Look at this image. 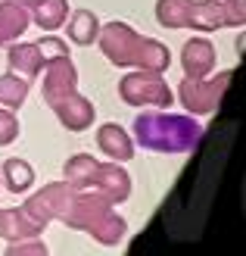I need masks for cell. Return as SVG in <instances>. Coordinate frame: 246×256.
Returning <instances> with one entry per match:
<instances>
[{
    "instance_id": "8992f818",
    "label": "cell",
    "mask_w": 246,
    "mask_h": 256,
    "mask_svg": "<svg viewBox=\"0 0 246 256\" xmlns=\"http://www.w3.org/2000/svg\"><path fill=\"white\" fill-rule=\"evenodd\" d=\"M119 97L131 106H159L168 110L175 104L172 97V88L165 84L162 72H131L119 82Z\"/></svg>"
},
{
    "instance_id": "603a6c76",
    "label": "cell",
    "mask_w": 246,
    "mask_h": 256,
    "mask_svg": "<svg viewBox=\"0 0 246 256\" xmlns=\"http://www.w3.org/2000/svg\"><path fill=\"white\" fill-rule=\"evenodd\" d=\"M228 25H246V0H225Z\"/></svg>"
},
{
    "instance_id": "6da1fadb",
    "label": "cell",
    "mask_w": 246,
    "mask_h": 256,
    "mask_svg": "<svg viewBox=\"0 0 246 256\" xmlns=\"http://www.w3.org/2000/svg\"><path fill=\"white\" fill-rule=\"evenodd\" d=\"M56 219L66 222L69 228H75V232H87L103 247L122 244V238L128 232L125 219L112 210V203L106 197L94 194V190H78L72 184L66 188V197H62V203H59Z\"/></svg>"
},
{
    "instance_id": "7402d4cb",
    "label": "cell",
    "mask_w": 246,
    "mask_h": 256,
    "mask_svg": "<svg viewBox=\"0 0 246 256\" xmlns=\"http://www.w3.org/2000/svg\"><path fill=\"white\" fill-rule=\"evenodd\" d=\"M16 138H19V119H16V112L0 106V147L12 144Z\"/></svg>"
},
{
    "instance_id": "2e32d148",
    "label": "cell",
    "mask_w": 246,
    "mask_h": 256,
    "mask_svg": "<svg viewBox=\"0 0 246 256\" xmlns=\"http://www.w3.org/2000/svg\"><path fill=\"white\" fill-rule=\"evenodd\" d=\"M25 97H28V82L19 78V75H12V72L0 75V106L16 112L25 104Z\"/></svg>"
},
{
    "instance_id": "277c9868",
    "label": "cell",
    "mask_w": 246,
    "mask_h": 256,
    "mask_svg": "<svg viewBox=\"0 0 246 256\" xmlns=\"http://www.w3.org/2000/svg\"><path fill=\"white\" fill-rule=\"evenodd\" d=\"M66 182L78 190H94L109 203H125L131 194V178L115 162H97L87 153H78L66 162Z\"/></svg>"
},
{
    "instance_id": "9a60e30c",
    "label": "cell",
    "mask_w": 246,
    "mask_h": 256,
    "mask_svg": "<svg viewBox=\"0 0 246 256\" xmlns=\"http://www.w3.org/2000/svg\"><path fill=\"white\" fill-rule=\"evenodd\" d=\"M97 34H100V19L90 10H75L72 22H69V38L72 41L81 44V47H90L97 41Z\"/></svg>"
},
{
    "instance_id": "7c38bea8",
    "label": "cell",
    "mask_w": 246,
    "mask_h": 256,
    "mask_svg": "<svg viewBox=\"0 0 246 256\" xmlns=\"http://www.w3.org/2000/svg\"><path fill=\"white\" fill-rule=\"evenodd\" d=\"M97 147L106 153L112 162H125V160L134 156V140L128 138V132L122 125H115V122H106L97 132Z\"/></svg>"
},
{
    "instance_id": "4fadbf2b",
    "label": "cell",
    "mask_w": 246,
    "mask_h": 256,
    "mask_svg": "<svg viewBox=\"0 0 246 256\" xmlns=\"http://www.w3.org/2000/svg\"><path fill=\"white\" fill-rule=\"evenodd\" d=\"M28 28V10L19 0H0V47L12 44Z\"/></svg>"
},
{
    "instance_id": "d6986e66",
    "label": "cell",
    "mask_w": 246,
    "mask_h": 256,
    "mask_svg": "<svg viewBox=\"0 0 246 256\" xmlns=\"http://www.w3.org/2000/svg\"><path fill=\"white\" fill-rule=\"evenodd\" d=\"M156 19L165 28H184L187 25V0H156Z\"/></svg>"
},
{
    "instance_id": "44dd1931",
    "label": "cell",
    "mask_w": 246,
    "mask_h": 256,
    "mask_svg": "<svg viewBox=\"0 0 246 256\" xmlns=\"http://www.w3.org/2000/svg\"><path fill=\"white\" fill-rule=\"evenodd\" d=\"M37 54H41V60H44V66L50 60H59V56H69V44L66 41H59V38H41L37 41Z\"/></svg>"
},
{
    "instance_id": "e0dca14e",
    "label": "cell",
    "mask_w": 246,
    "mask_h": 256,
    "mask_svg": "<svg viewBox=\"0 0 246 256\" xmlns=\"http://www.w3.org/2000/svg\"><path fill=\"white\" fill-rule=\"evenodd\" d=\"M31 16L41 28H59L69 16V0H41L31 6Z\"/></svg>"
},
{
    "instance_id": "7a4b0ae2",
    "label": "cell",
    "mask_w": 246,
    "mask_h": 256,
    "mask_svg": "<svg viewBox=\"0 0 246 256\" xmlns=\"http://www.w3.org/2000/svg\"><path fill=\"white\" fill-rule=\"evenodd\" d=\"M97 41H100L103 56H106L112 66H131V69H140V72H165L168 62H172L165 44L137 34L131 25H125V22L103 25Z\"/></svg>"
},
{
    "instance_id": "8fae6325",
    "label": "cell",
    "mask_w": 246,
    "mask_h": 256,
    "mask_svg": "<svg viewBox=\"0 0 246 256\" xmlns=\"http://www.w3.org/2000/svg\"><path fill=\"white\" fill-rule=\"evenodd\" d=\"M215 47L206 38H190L181 50V66H184V78H203L215 66Z\"/></svg>"
},
{
    "instance_id": "3957f363",
    "label": "cell",
    "mask_w": 246,
    "mask_h": 256,
    "mask_svg": "<svg viewBox=\"0 0 246 256\" xmlns=\"http://www.w3.org/2000/svg\"><path fill=\"white\" fill-rule=\"evenodd\" d=\"M137 144L156 153H193L203 144V125L190 116H172V112H140L134 122Z\"/></svg>"
},
{
    "instance_id": "ac0fdd59",
    "label": "cell",
    "mask_w": 246,
    "mask_h": 256,
    "mask_svg": "<svg viewBox=\"0 0 246 256\" xmlns=\"http://www.w3.org/2000/svg\"><path fill=\"white\" fill-rule=\"evenodd\" d=\"M3 178H6V188L12 194H25V190L31 188V182H34V172H31V166L25 160L12 156V160L3 162Z\"/></svg>"
},
{
    "instance_id": "5bb4252c",
    "label": "cell",
    "mask_w": 246,
    "mask_h": 256,
    "mask_svg": "<svg viewBox=\"0 0 246 256\" xmlns=\"http://www.w3.org/2000/svg\"><path fill=\"white\" fill-rule=\"evenodd\" d=\"M6 60H9V72L19 75V78H25V82L34 78V75L44 69V60H41V54H37V44H16V47H9Z\"/></svg>"
},
{
    "instance_id": "ffe728a7",
    "label": "cell",
    "mask_w": 246,
    "mask_h": 256,
    "mask_svg": "<svg viewBox=\"0 0 246 256\" xmlns=\"http://www.w3.org/2000/svg\"><path fill=\"white\" fill-rule=\"evenodd\" d=\"M3 256H47V247L41 238H25V240H9Z\"/></svg>"
},
{
    "instance_id": "30bf717a",
    "label": "cell",
    "mask_w": 246,
    "mask_h": 256,
    "mask_svg": "<svg viewBox=\"0 0 246 256\" xmlns=\"http://www.w3.org/2000/svg\"><path fill=\"white\" fill-rule=\"evenodd\" d=\"M228 25V6L225 0H187V25L184 28L215 32Z\"/></svg>"
},
{
    "instance_id": "cb8c5ba5",
    "label": "cell",
    "mask_w": 246,
    "mask_h": 256,
    "mask_svg": "<svg viewBox=\"0 0 246 256\" xmlns=\"http://www.w3.org/2000/svg\"><path fill=\"white\" fill-rule=\"evenodd\" d=\"M240 197H243V216H246V178H243V194Z\"/></svg>"
},
{
    "instance_id": "d4e9b609",
    "label": "cell",
    "mask_w": 246,
    "mask_h": 256,
    "mask_svg": "<svg viewBox=\"0 0 246 256\" xmlns=\"http://www.w3.org/2000/svg\"><path fill=\"white\" fill-rule=\"evenodd\" d=\"M22 6H34V4H41V0H19Z\"/></svg>"
},
{
    "instance_id": "5b68a950",
    "label": "cell",
    "mask_w": 246,
    "mask_h": 256,
    "mask_svg": "<svg viewBox=\"0 0 246 256\" xmlns=\"http://www.w3.org/2000/svg\"><path fill=\"white\" fill-rule=\"evenodd\" d=\"M231 78H234V72H218L212 78H184L178 88L181 104L193 116H209V112L222 106V100L231 88Z\"/></svg>"
},
{
    "instance_id": "52a82bcc",
    "label": "cell",
    "mask_w": 246,
    "mask_h": 256,
    "mask_svg": "<svg viewBox=\"0 0 246 256\" xmlns=\"http://www.w3.org/2000/svg\"><path fill=\"white\" fill-rule=\"evenodd\" d=\"M78 91V72H75L72 60L69 56H59V60H50L47 62V72H44V88L41 94L50 106L56 104V100H62L66 94Z\"/></svg>"
},
{
    "instance_id": "ba28073f",
    "label": "cell",
    "mask_w": 246,
    "mask_h": 256,
    "mask_svg": "<svg viewBox=\"0 0 246 256\" xmlns=\"http://www.w3.org/2000/svg\"><path fill=\"white\" fill-rule=\"evenodd\" d=\"M44 222L25 206H16V210H0V238L3 240H25V238H41L44 232Z\"/></svg>"
},
{
    "instance_id": "9c48e42d",
    "label": "cell",
    "mask_w": 246,
    "mask_h": 256,
    "mask_svg": "<svg viewBox=\"0 0 246 256\" xmlns=\"http://www.w3.org/2000/svg\"><path fill=\"white\" fill-rule=\"evenodd\" d=\"M50 110L56 112V119L66 125L69 132H84V128L94 122V104H90L87 97H81L78 91H72L62 100H56Z\"/></svg>"
}]
</instances>
